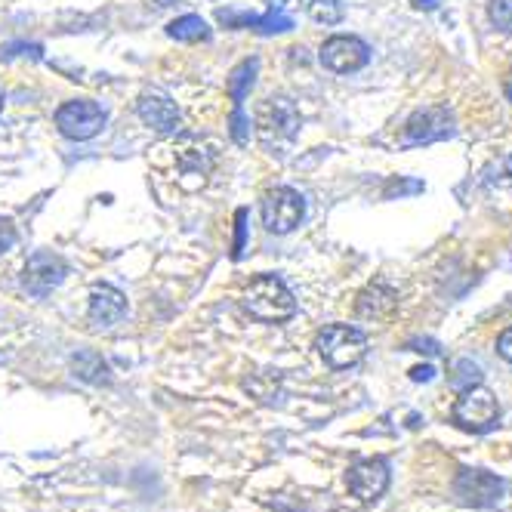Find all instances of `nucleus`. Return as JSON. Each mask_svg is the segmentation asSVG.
Here are the masks:
<instances>
[{
	"label": "nucleus",
	"mask_w": 512,
	"mask_h": 512,
	"mask_svg": "<svg viewBox=\"0 0 512 512\" xmlns=\"http://www.w3.org/2000/svg\"><path fill=\"white\" fill-rule=\"evenodd\" d=\"M232 139H235L238 145H244V142L250 139V121H247V115H244V108H241V105H235V112H232Z\"/></svg>",
	"instance_id": "nucleus-24"
},
{
	"label": "nucleus",
	"mask_w": 512,
	"mask_h": 512,
	"mask_svg": "<svg viewBox=\"0 0 512 512\" xmlns=\"http://www.w3.org/2000/svg\"><path fill=\"white\" fill-rule=\"evenodd\" d=\"M454 491L466 506H491L503 494V482L485 469H460Z\"/></svg>",
	"instance_id": "nucleus-10"
},
{
	"label": "nucleus",
	"mask_w": 512,
	"mask_h": 512,
	"mask_svg": "<svg viewBox=\"0 0 512 512\" xmlns=\"http://www.w3.org/2000/svg\"><path fill=\"white\" fill-rule=\"evenodd\" d=\"M68 275V266L59 253L53 250H38L28 256V263L22 269V284L28 294L34 297H47L50 290H56L62 284V278Z\"/></svg>",
	"instance_id": "nucleus-8"
},
{
	"label": "nucleus",
	"mask_w": 512,
	"mask_h": 512,
	"mask_svg": "<svg viewBox=\"0 0 512 512\" xmlns=\"http://www.w3.org/2000/svg\"><path fill=\"white\" fill-rule=\"evenodd\" d=\"M260 213H263V226L272 235H287V232H294L303 223L306 201H303L300 192L287 189V186H278V189L266 192Z\"/></svg>",
	"instance_id": "nucleus-5"
},
{
	"label": "nucleus",
	"mask_w": 512,
	"mask_h": 512,
	"mask_svg": "<svg viewBox=\"0 0 512 512\" xmlns=\"http://www.w3.org/2000/svg\"><path fill=\"white\" fill-rule=\"evenodd\" d=\"M389 488V466L386 460H358L349 469V491L361 503H374Z\"/></svg>",
	"instance_id": "nucleus-11"
},
{
	"label": "nucleus",
	"mask_w": 512,
	"mask_h": 512,
	"mask_svg": "<svg viewBox=\"0 0 512 512\" xmlns=\"http://www.w3.org/2000/svg\"><path fill=\"white\" fill-rule=\"evenodd\" d=\"M266 4H269V10H272V13H284V16H290V13H294V10L303 4V0H266Z\"/></svg>",
	"instance_id": "nucleus-27"
},
{
	"label": "nucleus",
	"mask_w": 512,
	"mask_h": 512,
	"mask_svg": "<svg viewBox=\"0 0 512 512\" xmlns=\"http://www.w3.org/2000/svg\"><path fill=\"white\" fill-rule=\"evenodd\" d=\"M0 112H4V93H0Z\"/></svg>",
	"instance_id": "nucleus-33"
},
{
	"label": "nucleus",
	"mask_w": 512,
	"mask_h": 512,
	"mask_svg": "<svg viewBox=\"0 0 512 512\" xmlns=\"http://www.w3.org/2000/svg\"><path fill=\"white\" fill-rule=\"evenodd\" d=\"M497 355L512 364V327H506V331L497 337Z\"/></svg>",
	"instance_id": "nucleus-26"
},
{
	"label": "nucleus",
	"mask_w": 512,
	"mask_h": 512,
	"mask_svg": "<svg viewBox=\"0 0 512 512\" xmlns=\"http://www.w3.org/2000/svg\"><path fill=\"white\" fill-rule=\"evenodd\" d=\"M398 309V290L386 281H374L358 294L355 315L364 321H386Z\"/></svg>",
	"instance_id": "nucleus-12"
},
{
	"label": "nucleus",
	"mask_w": 512,
	"mask_h": 512,
	"mask_svg": "<svg viewBox=\"0 0 512 512\" xmlns=\"http://www.w3.org/2000/svg\"><path fill=\"white\" fill-rule=\"evenodd\" d=\"M244 309L256 321H287L297 312V300L278 275H256L244 294Z\"/></svg>",
	"instance_id": "nucleus-1"
},
{
	"label": "nucleus",
	"mask_w": 512,
	"mask_h": 512,
	"mask_svg": "<svg viewBox=\"0 0 512 512\" xmlns=\"http://www.w3.org/2000/svg\"><path fill=\"white\" fill-rule=\"evenodd\" d=\"M500 417V405L491 389L479 386H469L460 392L457 405H454V423L466 432H488Z\"/></svg>",
	"instance_id": "nucleus-4"
},
{
	"label": "nucleus",
	"mask_w": 512,
	"mask_h": 512,
	"mask_svg": "<svg viewBox=\"0 0 512 512\" xmlns=\"http://www.w3.org/2000/svg\"><path fill=\"white\" fill-rule=\"evenodd\" d=\"M300 108L290 102L287 96H269L263 99V105L256 108V118H253V127H256V136L263 139V145H287L294 142V136L300 133Z\"/></svg>",
	"instance_id": "nucleus-2"
},
{
	"label": "nucleus",
	"mask_w": 512,
	"mask_h": 512,
	"mask_svg": "<svg viewBox=\"0 0 512 512\" xmlns=\"http://www.w3.org/2000/svg\"><path fill=\"white\" fill-rule=\"evenodd\" d=\"M247 210H238L235 213V226H238V232H235V250H232V256H235V260H238V256L244 253V235H247Z\"/></svg>",
	"instance_id": "nucleus-25"
},
{
	"label": "nucleus",
	"mask_w": 512,
	"mask_h": 512,
	"mask_svg": "<svg viewBox=\"0 0 512 512\" xmlns=\"http://www.w3.org/2000/svg\"><path fill=\"white\" fill-rule=\"evenodd\" d=\"M488 19L503 34H512V0H491V4H488Z\"/></svg>",
	"instance_id": "nucleus-22"
},
{
	"label": "nucleus",
	"mask_w": 512,
	"mask_h": 512,
	"mask_svg": "<svg viewBox=\"0 0 512 512\" xmlns=\"http://www.w3.org/2000/svg\"><path fill=\"white\" fill-rule=\"evenodd\" d=\"M13 244H16V232L10 226H4V229H0V253H4L7 247H13Z\"/></svg>",
	"instance_id": "nucleus-29"
},
{
	"label": "nucleus",
	"mask_w": 512,
	"mask_h": 512,
	"mask_svg": "<svg viewBox=\"0 0 512 512\" xmlns=\"http://www.w3.org/2000/svg\"><path fill=\"white\" fill-rule=\"evenodd\" d=\"M256 71H260V62L256 59H244L241 65L232 68V75H229V96L235 105H241L253 87V78H256Z\"/></svg>",
	"instance_id": "nucleus-19"
},
{
	"label": "nucleus",
	"mask_w": 512,
	"mask_h": 512,
	"mask_svg": "<svg viewBox=\"0 0 512 512\" xmlns=\"http://www.w3.org/2000/svg\"><path fill=\"white\" fill-rule=\"evenodd\" d=\"M485 182H488V186H512V155L494 161L485 170Z\"/></svg>",
	"instance_id": "nucleus-23"
},
{
	"label": "nucleus",
	"mask_w": 512,
	"mask_h": 512,
	"mask_svg": "<svg viewBox=\"0 0 512 512\" xmlns=\"http://www.w3.org/2000/svg\"><path fill=\"white\" fill-rule=\"evenodd\" d=\"M71 368H75V374H78L84 383H93V386L112 380V371H108L105 358H102L99 352H93V349H81V352L71 355Z\"/></svg>",
	"instance_id": "nucleus-17"
},
{
	"label": "nucleus",
	"mask_w": 512,
	"mask_h": 512,
	"mask_svg": "<svg viewBox=\"0 0 512 512\" xmlns=\"http://www.w3.org/2000/svg\"><path fill=\"white\" fill-rule=\"evenodd\" d=\"M321 65L327 71H337V75H352V71H361L371 62V47L364 44L355 34H334L327 38L321 53H318Z\"/></svg>",
	"instance_id": "nucleus-7"
},
{
	"label": "nucleus",
	"mask_w": 512,
	"mask_h": 512,
	"mask_svg": "<svg viewBox=\"0 0 512 512\" xmlns=\"http://www.w3.org/2000/svg\"><path fill=\"white\" fill-rule=\"evenodd\" d=\"M506 99H509V102H512V78H509V81H506Z\"/></svg>",
	"instance_id": "nucleus-32"
},
{
	"label": "nucleus",
	"mask_w": 512,
	"mask_h": 512,
	"mask_svg": "<svg viewBox=\"0 0 512 512\" xmlns=\"http://www.w3.org/2000/svg\"><path fill=\"white\" fill-rule=\"evenodd\" d=\"M315 349L324 358L327 368L346 371V368H355V364L364 358V352H368V337L352 324H331L318 334Z\"/></svg>",
	"instance_id": "nucleus-3"
},
{
	"label": "nucleus",
	"mask_w": 512,
	"mask_h": 512,
	"mask_svg": "<svg viewBox=\"0 0 512 512\" xmlns=\"http://www.w3.org/2000/svg\"><path fill=\"white\" fill-rule=\"evenodd\" d=\"M173 152H176V161L182 167V173L186 176H198L204 182V176L210 173L213 167V145L207 142H198V139H182L179 145H173Z\"/></svg>",
	"instance_id": "nucleus-16"
},
{
	"label": "nucleus",
	"mask_w": 512,
	"mask_h": 512,
	"mask_svg": "<svg viewBox=\"0 0 512 512\" xmlns=\"http://www.w3.org/2000/svg\"><path fill=\"white\" fill-rule=\"evenodd\" d=\"M309 16L318 25H340L343 16H346V7L340 4V0H312V4H309Z\"/></svg>",
	"instance_id": "nucleus-20"
},
{
	"label": "nucleus",
	"mask_w": 512,
	"mask_h": 512,
	"mask_svg": "<svg viewBox=\"0 0 512 512\" xmlns=\"http://www.w3.org/2000/svg\"><path fill=\"white\" fill-rule=\"evenodd\" d=\"M411 349L414 352H426V355H438V343H432V340H414Z\"/></svg>",
	"instance_id": "nucleus-28"
},
{
	"label": "nucleus",
	"mask_w": 512,
	"mask_h": 512,
	"mask_svg": "<svg viewBox=\"0 0 512 512\" xmlns=\"http://www.w3.org/2000/svg\"><path fill=\"white\" fill-rule=\"evenodd\" d=\"M136 115L145 127H152L158 133H173L179 127V108L164 93H145L136 105Z\"/></svg>",
	"instance_id": "nucleus-13"
},
{
	"label": "nucleus",
	"mask_w": 512,
	"mask_h": 512,
	"mask_svg": "<svg viewBox=\"0 0 512 512\" xmlns=\"http://www.w3.org/2000/svg\"><path fill=\"white\" fill-rule=\"evenodd\" d=\"M161 7H167V0H161Z\"/></svg>",
	"instance_id": "nucleus-34"
},
{
	"label": "nucleus",
	"mask_w": 512,
	"mask_h": 512,
	"mask_svg": "<svg viewBox=\"0 0 512 512\" xmlns=\"http://www.w3.org/2000/svg\"><path fill=\"white\" fill-rule=\"evenodd\" d=\"M56 127L65 139L84 142V139H93L105 127V112L93 99H71V102L59 105Z\"/></svg>",
	"instance_id": "nucleus-6"
},
{
	"label": "nucleus",
	"mask_w": 512,
	"mask_h": 512,
	"mask_svg": "<svg viewBox=\"0 0 512 512\" xmlns=\"http://www.w3.org/2000/svg\"><path fill=\"white\" fill-rule=\"evenodd\" d=\"M219 22H226L232 28H253L256 34H284L294 28V19L284 13H266V16H253V13H238V10H219Z\"/></svg>",
	"instance_id": "nucleus-15"
},
{
	"label": "nucleus",
	"mask_w": 512,
	"mask_h": 512,
	"mask_svg": "<svg viewBox=\"0 0 512 512\" xmlns=\"http://www.w3.org/2000/svg\"><path fill=\"white\" fill-rule=\"evenodd\" d=\"M411 4H414L417 10H435L438 4H442V0H411Z\"/></svg>",
	"instance_id": "nucleus-31"
},
{
	"label": "nucleus",
	"mask_w": 512,
	"mask_h": 512,
	"mask_svg": "<svg viewBox=\"0 0 512 512\" xmlns=\"http://www.w3.org/2000/svg\"><path fill=\"white\" fill-rule=\"evenodd\" d=\"M454 136V115L445 105H426L420 112H414L405 124V139L408 145H426Z\"/></svg>",
	"instance_id": "nucleus-9"
},
{
	"label": "nucleus",
	"mask_w": 512,
	"mask_h": 512,
	"mask_svg": "<svg viewBox=\"0 0 512 512\" xmlns=\"http://www.w3.org/2000/svg\"><path fill=\"white\" fill-rule=\"evenodd\" d=\"M87 315H90V321L99 324V327H112V324H118V321L127 315V297L121 294L118 287L102 284V287H96L93 294H90Z\"/></svg>",
	"instance_id": "nucleus-14"
},
{
	"label": "nucleus",
	"mask_w": 512,
	"mask_h": 512,
	"mask_svg": "<svg viewBox=\"0 0 512 512\" xmlns=\"http://www.w3.org/2000/svg\"><path fill=\"white\" fill-rule=\"evenodd\" d=\"M482 368L475 361H469V358H460L457 364H454V371H451V386L454 389H469V386H479L482 383Z\"/></svg>",
	"instance_id": "nucleus-21"
},
{
	"label": "nucleus",
	"mask_w": 512,
	"mask_h": 512,
	"mask_svg": "<svg viewBox=\"0 0 512 512\" xmlns=\"http://www.w3.org/2000/svg\"><path fill=\"white\" fill-rule=\"evenodd\" d=\"M167 34L173 41H182V44H198V41H207L210 38V25L201 19V16H179L167 25Z\"/></svg>",
	"instance_id": "nucleus-18"
},
{
	"label": "nucleus",
	"mask_w": 512,
	"mask_h": 512,
	"mask_svg": "<svg viewBox=\"0 0 512 512\" xmlns=\"http://www.w3.org/2000/svg\"><path fill=\"white\" fill-rule=\"evenodd\" d=\"M432 374H435V371L429 368V364H423V368H414V371H411V380H417V383H429V380H432Z\"/></svg>",
	"instance_id": "nucleus-30"
}]
</instances>
